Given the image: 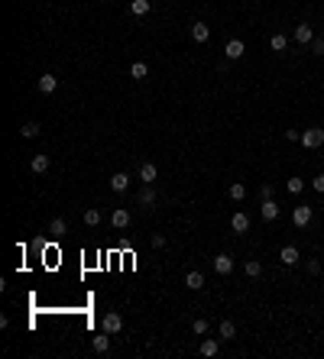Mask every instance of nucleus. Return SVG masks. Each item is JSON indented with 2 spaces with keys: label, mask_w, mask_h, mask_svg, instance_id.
I'll return each instance as SVG.
<instances>
[{
  "label": "nucleus",
  "mask_w": 324,
  "mask_h": 359,
  "mask_svg": "<svg viewBox=\"0 0 324 359\" xmlns=\"http://www.w3.org/2000/svg\"><path fill=\"white\" fill-rule=\"evenodd\" d=\"M298 142H301L305 149H318V146H324V130H321V126H311V130H305Z\"/></svg>",
  "instance_id": "obj_1"
},
{
  "label": "nucleus",
  "mask_w": 324,
  "mask_h": 359,
  "mask_svg": "<svg viewBox=\"0 0 324 359\" xmlns=\"http://www.w3.org/2000/svg\"><path fill=\"white\" fill-rule=\"evenodd\" d=\"M311 217H314V210H311L308 204H298V207L292 210V224H295V226H308V224H311Z\"/></svg>",
  "instance_id": "obj_2"
},
{
  "label": "nucleus",
  "mask_w": 324,
  "mask_h": 359,
  "mask_svg": "<svg viewBox=\"0 0 324 359\" xmlns=\"http://www.w3.org/2000/svg\"><path fill=\"white\" fill-rule=\"evenodd\" d=\"M130 220H133V217H130V210H127V207H117V210L110 214V224H114L117 230H127V226H130Z\"/></svg>",
  "instance_id": "obj_3"
},
{
  "label": "nucleus",
  "mask_w": 324,
  "mask_h": 359,
  "mask_svg": "<svg viewBox=\"0 0 324 359\" xmlns=\"http://www.w3.org/2000/svg\"><path fill=\"white\" fill-rule=\"evenodd\" d=\"M292 39H295V42H301V46H311V42H314V32H311V26H308V23H301V26H295V32H292Z\"/></svg>",
  "instance_id": "obj_4"
},
{
  "label": "nucleus",
  "mask_w": 324,
  "mask_h": 359,
  "mask_svg": "<svg viewBox=\"0 0 324 359\" xmlns=\"http://www.w3.org/2000/svg\"><path fill=\"white\" fill-rule=\"evenodd\" d=\"M298 259H301L298 246H282V250H279V262H282V266H295Z\"/></svg>",
  "instance_id": "obj_5"
},
{
  "label": "nucleus",
  "mask_w": 324,
  "mask_h": 359,
  "mask_svg": "<svg viewBox=\"0 0 324 359\" xmlns=\"http://www.w3.org/2000/svg\"><path fill=\"white\" fill-rule=\"evenodd\" d=\"M214 272H217V275H230V272H233V256H227V252L214 256Z\"/></svg>",
  "instance_id": "obj_6"
},
{
  "label": "nucleus",
  "mask_w": 324,
  "mask_h": 359,
  "mask_svg": "<svg viewBox=\"0 0 324 359\" xmlns=\"http://www.w3.org/2000/svg\"><path fill=\"white\" fill-rule=\"evenodd\" d=\"M104 330H107L110 336L120 334V330H123V317H120V314H114V310H110V314H104Z\"/></svg>",
  "instance_id": "obj_7"
},
{
  "label": "nucleus",
  "mask_w": 324,
  "mask_h": 359,
  "mask_svg": "<svg viewBox=\"0 0 324 359\" xmlns=\"http://www.w3.org/2000/svg\"><path fill=\"white\" fill-rule=\"evenodd\" d=\"M110 191H117V194H120V191H127L130 188V178H127V172H117V175H110Z\"/></svg>",
  "instance_id": "obj_8"
},
{
  "label": "nucleus",
  "mask_w": 324,
  "mask_h": 359,
  "mask_svg": "<svg viewBox=\"0 0 324 359\" xmlns=\"http://www.w3.org/2000/svg\"><path fill=\"white\" fill-rule=\"evenodd\" d=\"M227 58H230V62H237V58H243V52H246V46L243 42H240V39H230V42H227Z\"/></svg>",
  "instance_id": "obj_9"
},
{
  "label": "nucleus",
  "mask_w": 324,
  "mask_h": 359,
  "mask_svg": "<svg viewBox=\"0 0 324 359\" xmlns=\"http://www.w3.org/2000/svg\"><path fill=\"white\" fill-rule=\"evenodd\" d=\"M185 285H188L191 292H201V288H204V275L198 272V268H191V272L185 275Z\"/></svg>",
  "instance_id": "obj_10"
},
{
  "label": "nucleus",
  "mask_w": 324,
  "mask_h": 359,
  "mask_svg": "<svg viewBox=\"0 0 324 359\" xmlns=\"http://www.w3.org/2000/svg\"><path fill=\"white\" fill-rule=\"evenodd\" d=\"M191 39H195V42H208L211 39V26L208 23H195L191 26Z\"/></svg>",
  "instance_id": "obj_11"
},
{
  "label": "nucleus",
  "mask_w": 324,
  "mask_h": 359,
  "mask_svg": "<svg viewBox=\"0 0 324 359\" xmlns=\"http://www.w3.org/2000/svg\"><path fill=\"white\" fill-rule=\"evenodd\" d=\"M230 230L233 233H246L250 230V217H246V214H233L230 217Z\"/></svg>",
  "instance_id": "obj_12"
},
{
  "label": "nucleus",
  "mask_w": 324,
  "mask_h": 359,
  "mask_svg": "<svg viewBox=\"0 0 324 359\" xmlns=\"http://www.w3.org/2000/svg\"><path fill=\"white\" fill-rule=\"evenodd\" d=\"M140 178H143L146 184H153L156 178H159V168H156L153 162H143V165H140Z\"/></svg>",
  "instance_id": "obj_13"
},
{
  "label": "nucleus",
  "mask_w": 324,
  "mask_h": 359,
  "mask_svg": "<svg viewBox=\"0 0 324 359\" xmlns=\"http://www.w3.org/2000/svg\"><path fill=\"white\" fill-rule=\"evenodd\" d=\"M36 84H39V91H43V94H52L55 88H59V78H55V74H49V72H46L43 78L36 81Z\"/></svg>",
  "instance_id": "obj_14"
},
{
  "label": "nucleus",
  "mask_w": 324,
  "mask_h": 359,
  "mask_svg": "<svg viewBox=\"0 0 324 359\" xmlns=\"http://www.w3.org/2000/svg\"><path fill=\"white\" fill-rule=\"evenodd\" d=\"M259 214H263V220H269V224H272V220L279 217V204H275L272 198H269V201H263V207H259Z\"/></svg>",
  "instance_id": "obj_15"
},
{
  "label": "nucleus",
  "mask_w": 324,
  "mask_h": 359,
  "mask_svg": "<svg viewBox=\"0 0 324 359\" xmlns=\"http://www.w3.org/2000/svg\"><path fill=\"white\" fill-rule=\"evenodd\" d=\"M49 156H33V162H30V168L36 172V175H43V172H49Z\"/></svg>",
  "instance_id": "obj_16"
},
{
  "label": "nucleus",
  "mask_w": 324,
  "mask_h": 359,
  "mask_svg": "<svg viewBox=\"0 0 324 359\" xmlns=\"http://www.w3.org/2000/svg\"><path fill=\"white\" fill-rule=\"evenodd\" d=\"M91 346H94V353H107V350H110V334L104 330L101 336H94V340H91Z\"/></svg>",
  "instance_id": "obj_17"
},
{
  "label": "nucleus",
  "mask_w": 324,
  "mask_h": 359,
  "mask_svg": "<svg viewBox=\"0 0 324 359\" xmlns=\"http://www.w3.org/2000/svg\"><path fill=\"white\" fill-rule=\"evenodd\" d=\"M146 74H149V65H146V62H133V65H130V78L143 81Z\"/></svg>",
  "instance_id": "obj_18"
},
{
  "label": "nucleus",
  "mask_w": 324,
  "mask_h": 359,
  "mask_svg": "<svg viewBox=\"0 0 324 359\" xmlns=\"http://www.w3.org/2000/svg\"><path fill=\"white\" fill-rule=\"evenodd\" d=\"M20 133H23V136H26V140H36V136H39V133H43V126H39V123H36V120H30V123H23V130H20Z\"/></svg>",
  "instance_id": "obj_19"
},
{
  "label": "nucleus",
  "mask_w": 324,
  "mask_h": 359,
  "mask_svg": "<svg viewBox=\"0 0 324 359\" xmlns=\"http://www.w3.org/2000/svg\"><path fill=\"white\" fill-rule=\"evenodd\" d=\"M243 272L250 275V278H259V275H263V266H259L256 259H246V262H243Z\"/></svg>",
  "instance_id": "obj_20"
},
{
  "label": "nucleus",
  "mask_w": 324,
  "mask_h": 359,
  "mask_svg": "<svg viewBox=\"0 0 324 359\" xmlns=\"http://www.w3.org/2000/svg\"><path fill=\"white\" fill-rule=\"evenodd\" d=\"M285 46H288V39L282 36V32H275V36H269V49H272V52H285Z\"/></svg>",
  "instance_id": "obj_21"
},
{
  "label": "nucleus",
  "mask_w": 324,
  "mask_h": 359,
  "mask_svg": "<svg viewBox=\"0 0 324 359\" xmlns=\"http://www.w3.org/2000/svg\"><path fill=\"white\" fill-rule=\"evenodd\" d=\"M227 194H230V201H243V198H246V188H243L240 182H233L230 188H227Z\"/></svg>",
  "instance_id": "obj_22"
},
{
  "label": "nucleus",
  "mask_w": 324,
  "mask_h": 359,
  "mask_svg": "<svg viewBox=\"0 0 324 359\" xmlns=\"http://www.w3.org/2000/svg\"><path fill=\"white\" fill-rule=\"evenodd\" d=\"M217 350H220V343L217 340H201V356H217Z\"/></svg>",
  "instance_id": "obj_23"
},
{
  "label": "nucleus",
  "mask_w": 324,
  "mask_h": 359,
  "mask_svg": "<svg viewBox=\"0 0 324 359\" xmlns=\"http://www.w3.org/2000/svg\"><path fill=\"white\" fill-rule=\"evenodd\" d=\"M220 336H224V340H233V336H237V327H233V320H220Z\"/></svg>",
  "instance_id": "obj_24"
},
{
  "label": "nucleus",
  "mask_w": 324,
  "mask_h": 359,
  "mask_svg": "<svg viewBox=\"0 0 324 359\" xmlns=\"http://www.w3.org/2000/svg\"><path fill=\"white\" fill-rule=\"evenodd\" d=\"M140 204H143V207H153V204H156V191L149 188V184L140 191Z\"/></svg>",
  "instance_id": "obj_25"
},
{
  "label": "nucleus",
  "mask_w": 324,
  "mask_h": 359,
  "mask_svg": "<svg viewBox=\"0 0 324 359\" xmlns=\"http://www.w3.org/2000/svg\"><path fill=\"white\" fill-rule=\"evenodd\" d=\"M85 224L88 226H98L101 224V210H98V207H88V210H85Z\"/></svg>",
  "instance_id": "obj_26"
},
{
  "label": "nucleus",
  "mask_w": 324,
  "mask_h": 359,
  "mask_svg": "<svg viewBox=\"0 0 324 359\" xmlns=\"http://www.w3.org/2000/svg\"><path fill=\"white\" fill-rule=\"evenodd\" d=\"M65 230H68V224H65V220H62V217H55L52 224H49V233H52V236H62V233H65Z\"/></svg>",
  "instance_id": "obj_27"
},
{
  "label": "nucleus",
  "mask_w": 324,
  "mask_h": 359,
  "mask_svg": "<svg viewBox=\"0 0 324 359\" xmlns=\"http://www.w3.org/2000/svg\"><path fill=\"white\" fill-rule=\"evenodd\" d=\"M130 10H133L136 16H146V13H149V0H133V4H130Z\"/></svg>",
  "instance_id": "obj_28"
},
{
  "label": "nucleus",
  "mask_w": 324,
  "mask_h": 359,
  "mask_svg": "<svg viewBox=\"0 0 324 359\" xmlns=\"http://www.w3.org/2000/svg\"><path fill=\"white\" fill-rule=\"evenodd\" d=\"M288 194H301V188H305V182H301V178H288Z\"/></svg>",
  "instance_id": "obj_29"
},
{
  "label": "nucleus",
  "mask_w": 324,
  "mask_h": 359,
  "mask_svg": "<svg viewBox=\"0 0 324 359\" xmlns=\"http://www.w3.org/2000/svg\"><path fill=\"white\" fill-rule=\"evenodd\" d=\"M191 330H195L198 336H204V334H208V320H204V317H198V320L191 324Z\"/></svg>",
  "instance_id": "obj_30"
},
{
  "label": "nucleus",
  "mask_w": 324,
  "mask_h": 359,
  "mask_svg": "<svg viewBox=\"0 0 324 359\" xmlns=\"http://www.w3.org/2000/svg\"><path fill=\"white\" fill-rule=\"evenodd\" d=\"M311 188L318 191V194H324V175H314L311 178Z\"/></svg>",
  "instance_id": "obj_31"
},
{
  "label": "nucleus",
  "mask_w": 324,
  "mask_h": 359,
  "mask_svg": "<svg viewBox=\"0 0 324 359\" xmlns=\"http://www.w3.org/2000/svg\"><path fill=\"white\" fill-rule=\"evenodd\" d=\"M311 52H314V55H324V36H318V39L311 42Z\"/></svg>",
  "instance_id": "obj_32"
},
{
  "label": "nucleus",
  "mask_w": 324,
  "mask_h": 359,
  "mask_svg": "<svg viewBox=\"0 0 324 359\" xmlns=\"http://www.w3.org/2000/svg\"><path fill=\"white\" fill-rule=\"evenodd\" d=\"M272 184H263V188H259V198H263V201H269V198H272Z\"/></svg>",
  "instance_id": "obj_33"
},
{
  "label": "nucleus",
  "mask_w": 324,
  "mask_h": 359,
  "mask_svg": "<svg viewBox=\"0 0 324 359\" xmlns=\"http://www.w3.org/2000/svg\"><path fill=\"white\" fill-rule=\"evenodd\" d=\"M285 140H288V142H298L301 133H298V130H285Z\"/></svg>",
  "instance_id": "obj_34"
},
{
  "label": "nucleus",
  "mask_w": 324,
  "mask_h": 359,
  "mask_svg": "<svg viewBox=\"0 0 324 359\" xmlns=\"http://www.w3.org/2000/svg\"><path fill=\"white\" fill-rule=\"evenodd\" d=\"M153 246H156V250H162V246H165V236H159V233H156V236H153Z\"/></svg>",
  "instance_id": "obj_35"
},
{
  "label": "nucleus",
  "mask_w": 324,
  "mask_h": 359,
  "mask_svg": "<svg viewBox=\"0 0 324 359\" xmlns=\"http://www.w3.org/2000/svg\"><path fill=\"white\" fill-rule=\"evenodd\" d=\"M321 26H324V20H321Z\"/></svg>",
  "instance_id": "obj_36"
}]
</instances>
